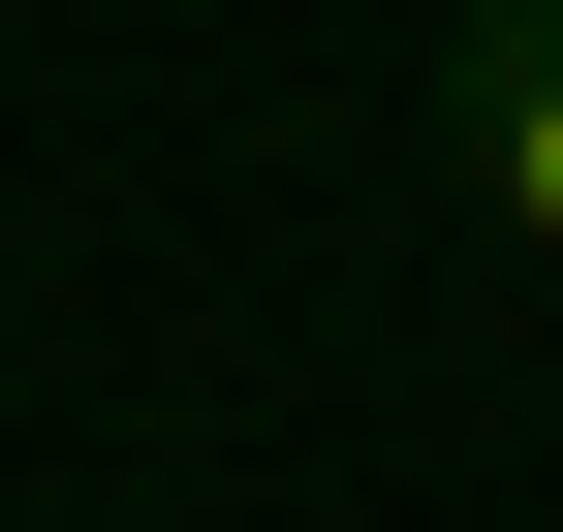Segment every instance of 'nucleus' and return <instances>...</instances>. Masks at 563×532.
I'll use <instances>...</instances> for the list:
<instances>
[{"label":"nucleus","mask_w":563,"mask_h":532,"mask_svg":"<svg viewBox=\"0 0 563 532\" xmlns=\"http://www.w3.org/2000/svg\"><path fill=\"white\" fill-rule=\"evenodd\" d=\"M470 188L563 251V0H470Z\"/></svg>","instance_id":"f257e3e1"}]
</instances>
